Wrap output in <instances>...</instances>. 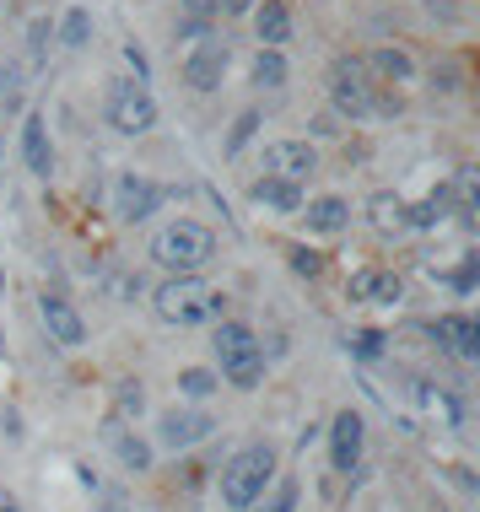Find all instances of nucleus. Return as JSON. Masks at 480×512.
<instances>
[{"instance_id":"obj_1","label":"nucleus","mask_w":480,"mask_h":512,"mask_svg":"<svg viewBox=\"0 0 480 512\" xmlns=\"http://www.w3.org/2000/svg\"><path fill=\"white\" fill-rule=\"evenodd\" d=\"M222 292H216L205 275H168L152 292V313L168 329H195V324H216L222 318Z\"/></svg>"},{"instance_id":"obj_2","label":"nucleus","mask_w":480,"mask_h":512,"mask_svg":"<svg viewBox=\"0 0 480 512\" xmlns=\"http://www.w3.org/2000/svg\"><path fill=\"white\" fill-rule=\"evenodd\" d=\"M216 362H222V372L216 378H227L232 389H259L265 383V345H259V335L249 324H238V318H216Z\"/></svg>"},{"instance_id":"obj_3","label":"nucleus","mask_w":480,"mask_h":512,"mask_svg":"<svg viewBox=\"0 0 480 512\" xmlns=\"http://www.w3.org/2000/svg\"><path fill=\"white\" fill-rule=\"evenodd\" d=\"M270 480H276V448H270V442L238 448L222 469V507L227 512H249L259 496L270 491Z\"/></svg>"},{"instance_id":"obj_4","label":"nucleus","mask_w":480,"mask_h":512,"mask_svg":"<svg viewBox=\"0 0 480 512\" xmlns=\"http://www.w3.org/2000/svg\"><path fill=\"white\" fill-rule=\"evenodd\" d=\"M152 259L168 275H200L216 259V238H211V227H200V221H168V227L152 238Z\"/></svg>"},{"instance_id":"obj_5","label":"nucleus","mask_w":480,"mask_h":512,"mask_svg":"<svg viewBox=\"0 0 480 512\" xmlns=\"http://www.w3.org/2000/svg\"><path fill=\"white\" fill-rule=\"evenodd\" d=\"M103 114H108V124H114L119 135H152L157 119H162V108H157V98H152V87H146V81L119 76V81H108Z\"/></svg>"},{"instance_id":"obj_6","label":"nucleus","mask_w":480,"mask_h":512,"mask_svg":"<svg viewBox=\"0 0 480 512\" xmlns=\"http://www.w3.org/2000/svg\"><path fill=\"white\" fill-rule=\"evenodd\" d=\"M329 103L346 119H362L378 108V81L367 76V65L356 60V54H340V60L329 65Z\"/></svg>"},{"instance_id":"obj_7","label":"nucleus","mask_w":480,"mask_h":512,"mask_svg":"<svg viewBox=\"0 0 480 512\" xmlns=\"http://www.w3.org/2000/svg\"><path fill=\"white\" fill-rule=\"evenodd\" d=\"M211 432H216V421L205 410H195V405H168L157 415V448L162 453H189V448H200Z\"/></svg>"},{"instance_id":"obj_8","label":"nucleus","mask_w":480,"mask_h":512,"mask_svg":"<svg viewBox=\"0 0 480 512\" xmlns=\"http://www.w3.org/2000/svg\"><path fill=\"white\" fill-rule=\"evenodd\" d=\"M38 318H44L49 340L60 345V351H76V345H87V318L76 313V302H71V297L44 292V297H38Z\"/></svg>"},{"instance_id":"obj_9","label":"nucleus","mask_w":480,"mask_h":512,"mask_svg":"<svg viewBox=\"0 0 480 512\" xmlns=\"http://www.w3.org/2000/svg\"><path fill=\"white\" fill-rule=\"evenodd\" d=\"M362 448H367V426H362V415L346 405L329 421V464H335V475H356Z\"/></svg>"},{"instance_id":"obj_10","label":"nucleus","mask_w":480,"mask_h":512,"mask_svg":"<svg viewBox=\"0 0 480 512\" xmlns=\"http://www.w3.org/2000/svg\"><path fill=\"white\" fill-rule=\"evenodd\" d=\"M227 65H232L227 44H216V38H200V44L184 54V81H189L195 92H216V87H222V76H227Z\"/></svg>"},{"instance_id":"obj_11","label":"nucleus","mask_w":480,"mask_h":512,"mask_svg":"<svg viewBox=\"0 0 480 512\" xmlns=\"http://www.w3.org/2000/svg\"><path fill=\"white\" fill-rule=\"evenodd\" d=\"M162 205V189L152 184L146 173H119L114 184V216L119 221H146Z\"/></svg>"},{"instance_id":"obj_12","label":"nucleus","mask_w":480,"mask_h":512,"mask_svg":"<svg viewBox=\"0 0 480 512\" xmlns=\"http://www.w3.org/2000/svg\"><path fill=\"white\" fill-rule=\"evenodd\" d=\"M346 292H351V302H367V308H394V302L405 297V281L394 270L367 265V270H356L346 281Z\"/></svg>"},{"instance_id":"obj_13","label":"nucleus","mask_w":480,"mask_h":512,"mask_svg":"<svg viewBox=\"0 0 480 512\" xmlns=\"http://www.w3.org/2000/svg\"><path fill=\"white\" fill-rule=\"evenodd\" d=\"M265 173L297 178V184H303L308 173H319V151H313L308 141H270L265 146Z\"/></svg>"},{"instance_id":"obj_14","label":"nucleus","mask_w":480,"mask_h":512,"mask_svg":"<svg viewBox=\"0 0 480 512\" xmlns=\"http://www.w3.org/2000/svg\"><path fill=\"white\" fill-rule=\"evenodd\" d=\"M22 162L33 178H49L54 173V146H49V124L44 114H27L22 119Z\"/></svg>"},{"instance_id":"obj_15","label":"nucleus","mask_w":480,"mask_h":512,"mask_svg":"<svg viewBox=\"0 0 480 512\" xmlns=\"http://www.w3.org/2000/svg\"><path fill=\"white\" fill-rule=\"evenodd\" d=\"M103 437H108V448L119 453V464H125V469H135V475H146V469H152L157 448H152V442H146V437H135L130 426L119 421V415H114V421H108V432H103Z\"/></svg>"},{"instance_id":"obj_16","label":"nucleus","mask_w":480,"mask_h":512,"mask_svg":"<svg viewBox=\"0 0 480 512\" xmlns=\"http://www.w3.org/2000/svg\"><path fill=\"white\" fill-rule=\"evenodd\" d=\"M303 221H308V232H319V238H335V232L351 227V200H340V195L303 200Z\"/></svg>"},{"instance_id":"obj_17","label":"nucleus","mask_w":480,"mask_h":512,"mask_svg":"<svg viewBox=\"0 0 480 512\" xmlns=\"http://www.w3.org/2000/svg\"><path fill=\"white\" fill-rule=\"evenodd\" d=\"M432 340L448 345L454 356H480V324H475V318H464V313H443V318H437Z\"/></svg>"},{"instance_id":"obj_18","label":"nucleus","mask_w":480,"mask_h":512,"mask_svg":"<svg viewBox=\"0 0 480 512\" xmlns=\"http://www.w3.org/2000/svg\"><path fill=\"white\" fill-rule=\"evenodd\" d=\"M249 195H254V205H270V211H286V216H297V211H303V200H308L297 178H276V173H265Z\"/></svg>"},{"instance_id":"obj_19","label":"nucleus","mask_w":480,"mask_h":512,"mask_svg":"<svg viewBox=\"0 0 480 512\" xmlns=\"http://www.w3.org/2000/svg\"><path fill=\"white\" fill-rule=\"evenodd\" d=\"M254 33H259V49H281L286 38H292V6H286V0L254 6Z\"/></svg>"},{"instance_id":"obj_20","label":"nucleus","mask_w":480,"mask_h":512,"mask_svg":"<svg viewBox=\"0 0 480 512\" xmlns=\"http://www.w3.org/2000/svg\"><path fill=\"white\" fill-rule=\"evenodd\" d=\"M367 76H378V87H405V81L410 76H416V60H410V54L405 49H373V54H367Z\"/></svg>"},{"instance_id":"obj_21","label":"nucleus","mask_w":480,"mask_h":512,"mask_svg":"<svg viewBox=\"0 0 480 512\" xmlns=\"http://www.w3.org/2000/svg\"><path fill=\"white\" fill-rule=\"evenodd\" d=\"M216 389H222V378H216L211 367H184V372H178V394H184L189 405H200V399H211Z\"/></svg>"},{"instance_id":"obj_22","label":"nucleus","mask_w":480,"mask_h":512,"mask_svg":"<svg viewBox=\"0 0 480 512\" xmlns=\"http://www.w3.org/2000/svg\"><path fill=\"white\" fill-rule=\"evenodd\" d=\"M254 87H265V92H281V87H286V60H281V49H259V54H254Z\"/></svg>"},{"instance_id":"obj_23","label":"nucleus","mask_w":480,"mask_h":512,"mask_svg":"<svg viewBox=\"0 0 480 512\" xmlns=\"http://www.w3.org/2000/svg\"><path fill=\"white\" fill-rule=\"evenodd\" d=\"M87 44H92V11L71 6L60 17V49H87Z\"/></svg>"},{"instance_id":"obj_24","label":"nucleus","mask_w":480,"mask_h":512,"mask_svg":"<svg viewBox=\"0 0 480 512\" xmlns=\"http://www.w3.org/2000/svg\"><path fill=\"white\" fill-rule=\"evenodd\" d=\"M367 211H373V227H378V232L405 227V200H400V195H373V205H367Z\"/></svg>"},{"instance_id":"obj_25","label":"nucleus","mask_w":480,"mask_h":512,"mask_svg":"<svg viewBox=\"0 0 480 512\" xmlns=\"http://www.w3.org/2000/svg\"><path fill=\"white\" fill-rule=\"evenodd\" d=\"M254 130H259V108H243V114H238V124H232V135H227V157H238V151L243 146H249L254 141Z\"/></svg>"},{"instance_id":"obj_26","label":"nucleus","mask_w":480,"mask_h":512,"mask_svg":"<svg viewBox=\"0 0 480 512\" xmlns=\"http://www.w3.org/2000/svg\"><path fill=\"white\" fill-rule=\"evenodd\" d=\"M114 405H119V421H135V415L146 410V394H141V383L125 378L119 383V394H114Z\"/></svg>"},{"instance_id":"obj_27","label":"nucleus","mask_w":480,"mask_h":512,"mask_svg":"<svg viewBox=\"0 0 480 512\" xmlns=\"http://www.w3.org/2000/svg\"><path fill=\"white\" fill-rule=\"evenodd\" d=\"M265 512H297V480H276V496Z\"/></svg>"},{"instance_id":"obj_28","label":"nucleus","mask_w":480,"mask_h":512,"mask_svg":"<svg viewBox=\"0 0 480 512\" xmlns=\"http://www.w3.org/2000/svg\"><path fill=\"white\" fill-rule=\"evenodd\" d=\"M286 259H292L297 275H319V270H324V259L313 254V248H286Z\"/></svg>"},{"instance_id":"obj_29","label":"nucleus","mask_w":480,"mask_h":512,"mask_svg":"<svg viewBox=\"0 0 480 512\" xmlns=\"http://www.w3.org/2000/svg\"><path fill=\"white\" fill-rule=\"evenodd\" d=\"M351 351L362 356V362H373V356H383V335H378V329H362V335L351 340Z\"/></svg>"},{"instance_id":"obj_30","label":"nucleus","mask_w":480,"mask_h":512,"mask_svg":"<svg viewBox=\"0 0 480 512\" xmlns=\"http://www.w3.org/2000/svg\"><path fill=\"white\" fill-rule=\"evenodd\" d=\"M178 6H184V17H189V22H200V27H205V22L216 17V11H222V0H178Z\"/></svg>"},{"instance_id":"obj_31","label":"nucleus","mask_w":480,"mask_h":512,"mask_svg":"<svg viewBox=\"0 0 480 512\" xmlns=\"http://www.w3.org/2000/svg\"><path fill=\"white\" fill-rule=\"evenodd\" d=\"M0 512H22V502H17V496H11L6 486H0Z\"/></svg>"},{"instance_id":"obj_32","label":"nucleus","mask_w":480,"mask_h":512,"mask_svg":"<svg viewBox=\"0 0 480 512\" xmlns=\"http://www.w3.org/2000/svg\"><path fill=\"white\" fill-rule=\"evenodd\" d=\"M222 6H227V11H238V17H243V11H254V0H222Z\"/></svg>"},{"instance_id":"obj_33","label":"nucleus","mask_w":480,"mask_h":512,"mask_svg":"<svg viewBox=\"0 0 480 512\" xmlns=\"http://www.w3.org/2000/svg\"><path fill=\"white\" fill-rule=\"evenodd\" d=\"M6 11H11V0H0V17H6Z\"/></svg>"},{"instance_id":"obj_34","label":"nucleus","mask_w":480,"mask_h":512,"mask_svg":"<svg viewBox=\"0 0 480 512\" xmlns=\"http://www.w3.org/2000/svg\"><path fill=\"white\" fill-rule=\"evenodd\" d=\"M0 168H6V146H0Z\"/></svg>"},{"instance_id":"obj_35","label":"nucleus","mask_w":480,"mask_h":512,"mask_svg":"<svg viewBox=\"0 0 480 512\" xmlns=\"http://www.w3.org/2000/svg\"><path fill=\"white\" fill-rule=\"evenodd\" d=\"M0 292H6V270H0Z\"/></svg>"},{"instance_id":"obj_36","label":"nucleus","mask_w":480,"mask_h":512,"mask_svg":"<svg viewBox=\"0 0 480 512\" xmlns=\"http://www.w3.org/2000/svg\"><path fill=\"white\" fill-rule=\"evenodd\" d=\"M0 356H6V335H0Z\"/></svg>"}]
</instances>
